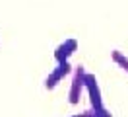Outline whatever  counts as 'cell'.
Masks as SVG:
<instances>
[{"instance_id":"1","label":"cell","mask_w":128,"mask_h":117,"mask_svg":"<svg viewBox=\"0 0 128 117\" xmlns=\"http://www.w3.org/2000/svg\"><path fill=\"white\" fill-rule=\"evenodd\" d=\"M86 88L89 92V100H91V107L93 109H103V101H101V92L97 86V78L93 74L86 72Z\"/></svg>"},{"instance_id":"2","label":"cell","mask_w":128,"mask_h":117,"mask_svg":"<svg viewBox=\"0 0 128 117\" xmlns=\"http://www.w3.org/2000/svg\"><path fill=\"white\" fill-rule=\"evenodd\" d=\"M84 86H86V70H84V66H78L76 74H74V80H72V88H70V103L80 101V94Z\"/></svg>"},{"instance_id":"3","label":"cell","mask_w":128,"mask_h":117,"mask_svg":"<svg viewBox=\"0 0 128 117\" xmlns=\"http://www.w3.org/2000/svg\"><path fill=\"white\" fill-rule=\"evenodd\" d=\"M66 74H70V64H68V61H62V62H58V66H56L50 74H48L47 78V82H45V86L47 88H54L60 80H62Z\"/></svg>"},{"instance_id":"4","label":"cell","mask_w":128,"mask_h":117,"mask_svg":"<svg viewBox=\"0 0 128 117\" xmlns=\"http://www.w3.org/2000/svg\"><path fill=\"white\" fill-rule=\"evenodd\" d=\"M76 49H78V41H76V39H66L62 45H58V49H56V53H54V59L58 62L68 61V57H70Z\"/></svg>"},{"instance_id":"5","label":"cell","mask_w":128,"mask_h":117,"mask_svg":"<svg viewBox=\"0 0 128 117\" xmlns=\"http://www.w3.org/2000/svg\"><path fill=\"white\" fill-rule=\"evenodd\" d=\"M112 59H114V62H118L120 66L128 72V59H126V57H122L118 51H112Z\"/></svg>"},{"instance_id":"6","label":"cell","mask_w":128,"mask_h":117,"mask_svg":"<svg viewBox=\"0 0 128 117\" xmlns=\"http://www.w3.org/2000/svg\"><path fill=\"white\" fill-rule=\"evenodd\" d=\"M88 115H89V117H111V113H109L105 107H103V109H93V107H91V109L88 111Z\"/></svg>"},{"instance_id":"7","label":"cell","mask_w":128,"mask_h":117,"mask_svg":"<svg viewBox=\"0 0 128 117\" xmlns=\"http://www.w3.org/2000/svg\"><path fill=\"white\" fill-rule=\"evenodd\" d=\"M72 117H89V115H88V111H84V113H80V115H72Z\"/></svg>"}]
</instances>
